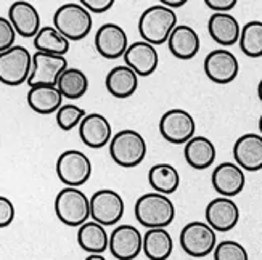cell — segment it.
Wrapping results in <instances>:
<instances>
[{
    "instance_id": "obj_1",
    "label": "cell",
    "mask_w": 262,
    "mask_h": 260,
    "mask_svg": "<svg viewBox=\"0 0 262 260\" xmlns=\"http://www.w3.org/2000/svg\"><path fill=\"white\" fill-rule=\"evenodd\" d=\"M135 219L142 227L153 228H166L176 219V206L169 199V196L159 193H145L135 202Z\"/></svg>"
},
{
    "instance_id": "obj_2",
    "label": "cell",
    "mask_w": 262,
    "mask_h": 260,
    "mask_svg": "<svg viewBox=\"0 0 262 260\" xmlns=\"http://www.w3.org/2000/svg\"><path fill=\"white\" fill-rule=\"evenodd\" d=\"M177 26V15L174 10L163 4L151 5L146 8L139 19V34L143 42L153 45H163L167 42L170 32Z\"/></svg>"
},
{
    "instance_id": "obj_3",
    "label": "cell",
    "mask_w": 262,
    "mask_h": 260,
    "mask_svg": "<svg viewBox=\"0 0 262 260\" xmlns=\"http://www.w3.org/2000/svg\"><path fill=\"white\" fill-rule=\"evenodd\" d=\"M92 15L76 2L63 4L53 15V28L70 42L85 39L92 31Z\"/></svg>"
},
{
    "instance_id": "obj_4",
    "label": "cell",
    "mask_w": 262,
    "mask_h": 260,
    "mask_svg": "<svg viewBox=\"0 0 262 260\" xmlns=\"http://www.w3.org/2000/svg\"><path fill=\"white\" fill-rule=\"evenodd\" d=\"M108 146L111 159L124 169H132L142 164L148 151L142 133L132 129L121 130L116 135H113Z\"/></svg>"
},
{
    "instance_id": "obj_5",
    "label": "cell",
    "mask_w": 262,
    "mask_h": 260,
    "mask_svg": "<svg viewBox=\"0 0 262 260\" xmlns=\"http://www.w3.org/2000/svg\"><path fill=\"white\" fill-rule=\"evenodd\" d=\"M55 214L66 227H81L90 219V198L81 188H63L55 198Z\"/></svg>"
},
{
    "instance_id": "obj_6",
    "label": "cell",
    "mask_w": 262,
    "mask_h": 260,
    "mask_svg": "<svg viewBox=\"0 0 262 260\" xmlns=\"http://www.w3.org/2000/svg\"><path fill=\"white\" fill-rule=\"evenodd\" d=\"M60 182L68 188H79L89 182L92 175V162L89 156L79 150L63 151L55 166Z\"/></svg>"
},
{
    "instance_id": "obj_7",
    "label": "cell",
    "mask_w": 262,
    "mask_h": 260,
    "mask_svg": "<svg viewBox=\"0 0 262 260\" xmlns=\"http://www.w3.org/2000/svg\"><path fill=\"white\" fill-rule=\"evenodd\" d=\"M32 69V55L23 45H15L0 53V82L18 87L28 82Z\"/></svg>"
},
{
    "instance_id": "obj_8",
    "label": "cell",
    "mask_w": 262,
    "mask_h": 260,
    "mask_svg": "<svg viewBox=\"0 0 262 260\" xmlns=\"http://www.w3.org/2000/svg\"><path fill=\"white\" fill-rule=\"evenodd\" d=\"M180 246L190 257H206L217 246V233L206 222H190L180 231Z\"/></svg>"
},
{
    "instance_id": "obj_9",
    "label": "cell",
    "mask_w": 262,
    "mask_h": 260,
    "mask_svg": "<svg viewBox=\"0 0 262 260\" xmlns=\"http://www.w3.org/2000/svg\"><path fill=\"white\" fill-rule=\"evenodd\" d=\"M126 204L122 196L115 190H98L90 198V217L103 227H115L124 216Z\"/></svg>"
},
{
    "instance_id": "obj_10",
    "label": "cell",
    "mask_w": 262,
    "mask_h": 260,
    "mask_svg": "<svg viewBox=\"0 0 262 260\" xmlns=\"http://www.w3.org/2000/svg\"><path fill=\"white\" fill-rule=\"evenodd\" d=\"M196 132V122L185 109H169L159 119V133L172 145L188 143Z\"/></svg>"
},
{
    "instance_id": "obj_11",
    "label": "cell",
    "mask_w": 262,
    "mask_h": 260,
    "mask_svg": "<svg viewBox=\"0 0 262 260\" xmlns=\"http://www.w3.org/2000/svg\"><path fill=\"white\" fill-rule=\"evenodd\" d=\"M68 69V60L60 55H49L36 52L32 55V69L28 79L29 87L55 85L60 76Z\"/></svg>"
},
{
    "instance_id": "obj_12",
    "label": "cell",
    "mask_w": 262,
    "mask_h": 260,
    "mask_svg": "<svg viewBox=\"0 0 262 260\" xmlns=\"http://www.w3.org/2000/svg\"><path fill=\"white\" fill-rule=\"evenodd\" d=\"M204 73L209 81L219 85L233 82L240 73V63L236 56L227 49H215L204 58Z\"/></svg>"
},
{
    "instance_id": "obj_13",
    "label": "cell",
    "mask_w": 262,
    "mask_h": 260,
    "mask_svg": "<svg viewBox=\"0 0 262 260\" xmlns=\"http://www.w3.org/2000/svg\"><path fill=\"white\" fill-rule=\"evenodd\" d=\"M143 249V236L132 225H118L110 234L108 251L118 260H134Z\"/></svg>"
},
{
    "instance_id": "obj_14",
    "label": "cell",
    "mask_w": 262,
    "mask_h": 260,
    "mask_svg": "<svg viewBox=\"0 0 262 260\" xmlns=\"http://www.w3.org/2000/svg\"><path fill=\"white\" fill-rule=\"evenodd\" d=\"M206 223L215 233H227L240 222V207L230 198H215L206 206Z\"/></svg>"
},
{
    "instance_id": "obj_15",
    "label": "cell",
    "mask_w": 262,
    "mask_h": 260,
    "mask_svg": "<svg viewBox=\"0 0 262 260\" xmlns=\"http://www.w3.org/2000/svg\"><path fill=\"white\" fill-rule=\"evenodd\" d=\"M129 47L127 34L119 25L106 22L95 34V49L106 60H118Z\"/></svg>"
},
{
    "instance_id": "obj_16",
    "label": "cell",
    "mask_w": 262,
    "mask_h": 260,
    "mask_svg": "<svg viewBox=\"0 0 262 260\" xmlns=\"http://www.w3.org/2000/svg\"><path fill=\"white\" fill-rule=\"evenodd\" d=\"M79 137L82 143L92 150H100L110 145L113 132L110 121L98 112H90L79 124Z\"/></svg>"
},
{
    "instance_id": "obj_17",
    "label": "cell",
    "mask_w": 262,
    "mask_h": 260,
    "mask_svg": "<svg viewBox=\"0 0 262 260\" xmlns=\"http://www.w3.org/2000/svg\"><path fill=\"white\" fill-rule=\"evenodd\" d=\"M211 182L214 190L222 198H233L236 195H240L245 183H246V177L245 171L238 167L235 162H221L217 167L214 169Z\"/></svg>"
},
{
    "instance_id": "obj_18",
    "label": "cell",
    "mask_w": 262,
    "mask_h": 260,
    "mask_svg": "<svg viewBox=\"0 0 262 260\" xmlns=\"http://www.w3.org/2000/svg\"><path fill=\"white\" fill-rule=\"evenodd\" d=\"M8 21L21 37L34 39L40 31V15L37 8L25 0H18L10 5Z\"/></svg>"
},
{
    "instance_id": "obj_19",
    "label": "cell",
    "mask_w": 262,
    "mask_h": 260,
    "mask_svg": "<svg viewBox=\"0 0 262 260\" xmlns=\"http://www.w3.org/2000/svg\"><path fill=\"white\" fill-rule=\"evenodd\" d=\"M235 164L248 172L262 171V137L257 133H245L233 145Z\"/></svg>"
},
{
    "instance_id": "obj_20",
    "label": "cell",
    "mask_w": 262,
    "mask_h": 260,
    "mask_svg": "<svg viewBox=\"0 0 262 260\" xmlns=\"http://www.w3.org/2000/svg\"><path fill=\"white\" fill-rule=\"evenodd\" d=\"M124 61H126V66L130 67L139 77H146L156 71L159 55L156 47L140 40L129 45L126 53H124Z\"/></svg>"
},
{
    "instance_id": "obj_21",
    "label": "cell",
    "mask_w": 262,
    "mask_h": 260,
    "mask_svg": "<svg viewBox=\"0 0 262 260\" xmlns=\"http://www.w3.org/2000/svg\"><path fill=\"white\" fill-rule=\"evenodd\" d=\"M167 47L177 60H191L198 55L201 40L191 26L177 25L167 39Z\"/></svg>"
},
{
    "instance_id": "obj_22",
    "label": "cell",
    "mask_w": 262,
    "mask_h": 260,
    "mask_svg": "<svg viewBox=\"0 0 262 260\" xmlns=\"http://www.w3.org/2000/svg\"><path fill=\"white\" fill-rule=\"evenodd\" d=\"M209 36L221 47H232L240 40L242 26L230 13H214L208 21Z\"/></svg>"
},
{
    "instance_id": "obj_23",
    "label": "cell",
    "mask_w": 262,
    "mask_h": 260,
    "mask_svg": "<svg viewBox=\"0 0 262 260\" xmlns=\"http://www.w3.org/2000/svg\"><path fill=\"white\" fill-rule=\"evenodd\" d=\"M77 243L89 255H103L108 251L110 234L103 225L90 220L79 227Z\"/></svg>"
},
{
    "instance_id": "obj_24",
    "label": "cell",
    "mask_w": 262,
    "mask_h": 260,
    "mask_svg": "<svg viewBox=\"0 0 262 260\" xmlns=\"http://www.w3.org/2000/svg\"><path fill=\"white\" fill-rule=\"evenodd\" d=\"M28 105L37 114H53L63 106V95L55 85H36L29 87Z\"/></svg>"
},
{
    "instance_id": "obj_25",
    "label": "cell",
    "mask_w": 262,
    "mask_h": 260,
    "mask_svg": "<svg viewBox=\"0 0 262 260\" xmlns=\"http://www.w3.org/2000/svg\"><path fill=\"white\" fill-rule=\"evenodd\" d=\"M106 90L111 97L115 98H129L137 92L139 87V76H137L130 67L126 64H121L113 67V69L106 74L105 79Z\"/></svg>"
},
{
    "instance_id": "obj_26",
    "label": "cell",
    "mask_w": 262,
    "mask_h": 260,
    "mask_svg": "<svg viewBox=\"0 0 262 260\" xmlns=\"http://www.w3.org/2000/svg\"><path fill=\"white\" fill-rule=\"evenodd\" d=\"M184 156L190 167L196 169V171H204L215 162L217 151H215V146L209 138L195 135L188 143H185Z\"/></svg>"
},
{
    "instance_id": "obj_27",
    "label": "cell",
    "mask_w": 262,
    "mask_h": 260,
    "mask_svg": "<svg viewBox=\"0 0 262 260\" xmlns=\"http://www.w3.org/2000/svg\"><path fill=\"white\" fill-rule=\"evenodd\" d=\"M174 251V240L166 228H153L143 234V249L148 260H167Z\"/></svg>"
},
{
    "instance_id": "obj_28",
    "label": "cell",
    "mask_w": 262,
    "mask_h": 260,
    "mask_svg": "<svg viewBox=\"0 0 262 260\" xmlns=\"http://www.w3.org/2000/svg\"><path fill=\"white\" fill-rule=\"evenodd\" d=\"M148 182H150V186L155 190V193L169 196L177 191L180 185V175L172 164L159 162L150 169V172H148Z\"/></svg>"
},
{
    "instance_id": "obj_29",
    "label": "cell",
    "mask_w": 262,
    "mask_h": 260,
    "mask_svg": "<svg viewBox=\"0 0 262 260\" xmlns=\"http://www.w3.org/2000/svg\"><path fill=\"white\" fill-rule=\"evenodd\" d=\"M56 88L60 90L63 98L79 100L82 98L89 90V77L84 71L77 67H68V69L60 76Z\"/></svg>"
},
{
    "instance_id": "obj_30",
    "label": "cell",
    "mask_w": 262,
    "mask_h": 260,
    "mask_svg": "<svg viewBox=\"0 0 262 260\" xmlns=\"http://www.w3.org/2000/svg\"><path fill=\"white\" fill-rule=\"evenodd\" d=\"M71 42L56 31L53 26H45L40 28L37 36L34 37V47L40 53H49V55H60L64 56L70 52Z\"/></svg>"
},
{
    "instance_id": "obj_31",
    "label": "cell",
    "mask_w": 262,
    "mask_h": 260,
    "mask_svg": "<svg viewBox=\"0 0 262 260\" xmlns=\"http://www.w3.org/2000/svg\"><path fill=\"white\" fill-rule=\"evenodd\" d=\"M240 49L249 58L262 56V21H249L240 32Z\"/></svg>"
},
{
    "instance_id": "obj_32",
    "label": "cell",
    "mask_w": 262,
    "mask_h": 260,
    "mask_svg": "<svg viewBox=\"0 0 262 260\" xmlns=\"http://www.w3.org/2000/svg\"><path fill=\"white\" fill-rule=\"evenodd\" d=\"M55 114H56V124H58V127L64 132H70L81 124V121L85 117L87 112L81 106L63 105Z\"/></svg>"
},
{
    "instance_id": "obj_33",
    "label": "cell",
    "mask_w": 262,
    "mask_h": 260,
    "mask_svg": "<svg viewBox=\"0 0 262 260\" xmlns=\"http://www.w3.org/2000/svg\"><path fill=\"white\" fill-rule=\"evenodd\" d=\"M212 254L214 260H249L245 246L233 240H224L217 243Z\"/></svg>"
},
{
    "instance_id": "obj_34",
    "label": "cell",
    "mask_w": 262,
    "mask_h": 260,
    "mask_svg": "<svg viewBox=\"0 0 262 260\" xmlns=\"http://www.w3.org/2000/svg\"><path fill=\"white\" fill-rule=\"evenodd\" d=\"M15 40H16V32L13 26H11V22L7 18L0 16V53L15 47Z\"/></svg>"
},
{
    "instance_id": "obj_35",
    "label": "cell",
    "mask_w": 262,
    "mask_h": 260,
    "mask_svg": "<svg viewBox=\"0 0 262 260\" xmlns=\"http://www.w3.org/2000/svg\"><path fill=\"white\" fill-rule=\"evenodd\" d=\"M15 204L7 196H0V228L10 227L15 220Z\"/></svg>"
},
{
    "instance_id": "obj_36",
    "label": "cell",
    "mask_w": 262,
    "mask_h": 260,
    "mask_svg": "<svg viewBox=\"0 0 262 260\" xmlns=\"http://www.w3.org/2000/svg\"><path fill=\"white\" fill-rule=\"evenodd\" d=\"M81 5L89 13H105L115 5V0H82Z\"/></svg>"
},
{
    "instance_id": "obj_37",
    "label": "cell",
    "mask_w": 262,
    "mask_h": 260,
    "mask_svg": "<svg viewBox=\"0 0 262 260\" xmlns=\"http://www.w3.org/2000/svg\"><path fill=\"white\" fill-rule=\"evenodd\" d=\"M204 4L214 13H229L232 8L236 7V0H206Z\"/></svg>"
},
{
    "instance_id": "obj_38",
    "label": "cell",
    "mask_w": 262,
    "mask_h": 260,
    "mask_svg": "<svg viewBox=\"0 0 262 260\" xmlns=\"http://www.w3.org/2000/svg\"><path fill=\"white\" fill-rule=\"evenodd\" d=\"M164 7L170 8V10H174V8H180V7H184L187 4V0H163L161 2Z\"/></svg>"
},
{
    "instance_id": "obj_39",
    "label": "cell",
    "mask_w": 262,
    "mask_h": 260,
    "mask_svg": "<svg viewBox=\"0 0 262 260\" xmlns=\"http://www.w3.org/2000/svg\"><path fill=\"white\" fill-rule=\"evenodd\" d=\"M84 260H106L105 255H87Z\"/></svg>"
},
{
    "instance_id": "obj_40",
    "label": "cell",
    "mask_w": 262,
    "mask_h": 260,
    "mask_svg": "<svg viewBox=\"0 0 262 260\" xmlns=\"http://www.w3.org/2000/svg\"><path fill=\"white\" fill-rule=\"evenodd\" d=\"M257 97H259V100L262 101V79H260V82H259V85H257Z\"/></svg>"
},
{
    "instance_id": "obj_41",
    "label": "cell",
    "mask_w": 262,
    "mask_h": 260,
    "mask_svg": "<svg viewBox=\"0 0 262 260\" xmlns=\"http://www.w3.org/2000/svg\"><path fill=\"white\" fill-rule=\"evenodd\" d=\"M259 130H260V137H262V114L259 117Z\"/></svg>"
}]
</instances>
